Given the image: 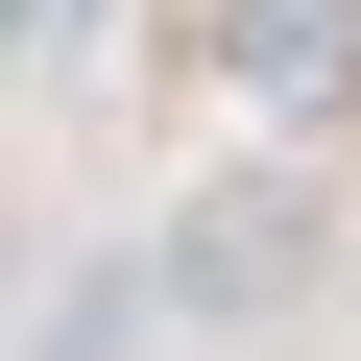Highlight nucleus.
I'll return each mask as SVG.
<instances>
[{"instance_id": "7ed1b4c3", "label": "nucleus", "mask_w": 361, "mask_h": 361, "mask_svg": "<svg viewBox=\"0 0 361 361\" xmlns=\"http://www.w3.org/2000/svg\"><path fill=\"white\" fill-rule=\"evenodd\" d=\"M0 265H25V217H0Z\"/></svg>"}, {"instance_id": "f257e3e1", "label": "nucleus", "mask_w": 361, "mask_h": 361, "mask_svg": "<svg viewBox=\"0 0 361 361\" xmlns=\"http://www.w3.org/2000/svg\"><path fill=\"white\" fill-rule=\"evenodd\" d=\"M313 289V193H217L193 217V313H289Z\"/></svg>"}, {"instance_id": "f03ea898", "label": "nucleus", "mask_w": 361, "mask_h": 361, "mask_svg": "<svg viewBox=\"0 0 361 361\" xmlns=\"http://www.w3.org/2000/svg\"><path fill=\"white\" fill-rule=\"evenodd\" d=\"M25 25H49V0H0V49H25Z\"/></svg>"}]
</instances>
